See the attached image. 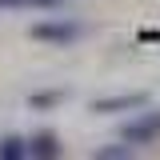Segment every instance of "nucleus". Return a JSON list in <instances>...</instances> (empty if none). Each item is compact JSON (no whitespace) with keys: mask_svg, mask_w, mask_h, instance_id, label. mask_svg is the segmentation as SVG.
<instances>
[{"mask_svg":"<svg viewBox=\"0 0 160 160\" xmlns=\"http://www.w3.org/2000/svg\"><path fill=\"white\" fill-rule=\"evenodd\" d=\"M132 152H136V148H132L128 140H120V144H108V148H100L96 156H100V160H128Z\"/></svg>","mask_w":160,"mask_h":160,"instance_id":"obj_8","label":"nucleus"},{"mask_svg":"<svg viewBox=\"0 0 160 160\" xmlns=\"http://www.w3.org/2000/svg\"><path fill=\"white\" fill-rule=\"evenodd\" d=\"M144 104H148L144 92H120V96L92 100V112H96V116H112V112H132V108H144Z\"/></svg>","mask_w":160,"mask_h":160,"instance_id":"obj_3","label":"nucleus"},{"mask_svg":"<svg viewBox=\"0 0 160 160\" xmlns=\"http://www.w3.org/2000/svg\"><path fill=\"white\" fill-rule=\"evenodd\" d=\"M68 0H0V12H52Z\"/></svg>","mask_w":160,"mask_h":160,"instance_id":"obj_5","label":"nucleus"},{"mask_svg":"<svg viewBox=\"0 0 160 160\" xmlns=\"http://www.w3.org/2000/svg\"><path fill=\"white\" fill-rule=\"evenodd\" d=\"M28 156V136H0V160H24Z\"/></svg>","mask_w":160,"mask_h":160,"instance_id":"obj_7","label":"nucleus"},{"mask_svg":"<svg viewBox=\"0 0 160 160\" xmlns=\"http://www.w3.org/2000/svg\"><path fill=\"white\" fill-rule=\"evenodd\" d=\"M28 36L40 40V44H52V48H68V44H76L84 36V28L76 20H36L28 28Z\"/></svg>","mask_w":160,"mask_h":160,"instance_id":"obj_1","label":"nucleus"},{"mask_svg":"<svg viewBox=\"0 0 160 160\" xmlns=\"http://www.w3.org/2000/svg\"><path fill=\"white\" fill-rule=\"evenodd\" d=\"M120 140H128L132 148L156 144V140H160V108H148V112L132 116L128 124H120Z\"/></svg>","mask_w":160,"mask_h":160,"instance_id":"obj_2","label":"nucleus"},{"mask_svg":"<svg viewBox=\"0 0 160 160\" xmlns=\"http://www.w3.org/2000/svg\"><path fill=\"white\" fill-rule=\"evenodd\" d=\"M64 88H48V92H32L28 96V108L32 112H48V108H56V104H64Z\"/></svg>","mask_w":160,"mask_h":160,"instance_id":"obj_6","label":"nucleus"},{"mask_svg":"<svg viewBox=\"0 0 160 160\" xmlns=\"http://www.w3.org/2000/svg\"><path fill=\"white\" fill-rule=\"evenodd\" d=\"M144 40H156V44H160V28H156V32H144Z\"/></svg>","mask_w":160,"mask_h":160,"instance_id":"obj_9","label":"nucleus"},{"mask_svg":"<svg viewBox=\"0 0 160 160\" xmlns=\"http://www.w3.org/2000/svg\"><path fill=\"white\" fill-rule=\"evenodd\" d=\"M64 148H60V136L56 132H36V136H28V156L36 160H56Z\"/></svg>","mask_w":160,"mask_h":160,"instance_id":"obj_4","label":"nucleus"}]
</instances>
